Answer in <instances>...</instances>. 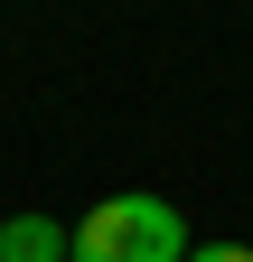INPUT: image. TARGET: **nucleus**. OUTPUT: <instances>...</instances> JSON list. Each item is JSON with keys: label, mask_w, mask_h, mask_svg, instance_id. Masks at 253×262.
<instances>
[{"label": "nucleus", "mask_w": 253, "mask_h": 262, "mask_svg": "<svg viewBox=\"0 0 253 262\" xmlns=\"http://www.w3.org/2000/svg\"><path fill=\"white\" fill-rule=\"evenodd\" d=\"M0 262H66V225L56 215H10L0 225Z\"/></svg>", "instance_id": "nucleus-2"}, {"label": "nucleus", "mask_w": 253, "mask_h": 262, "mask_svg": "<svg viewBox=\"0 0 253 262\" xmlns=\"http://www.w3.org/2000/svg\"><path fill=\"white\" fill-rule=\"evenodd\" d=\"M187 215L150 187H113L85 206V225H66V262H187Z\"/></svg>", "instance_id": "nucleus-1"}, {"label": "nucleus", "mask_w": 253, "mask_h": 262, "mask_svg": "<svg viewBox=\"0 0 253 262\" xmlns=\"http://www.w3.org/2000/svg\"><path fill=\"white\" fill-rule=\"evenodd\" d=\"M187 262H253V244H187Z\"/></svg>", "instance_id": "nucleus-3"}]
</instances>
